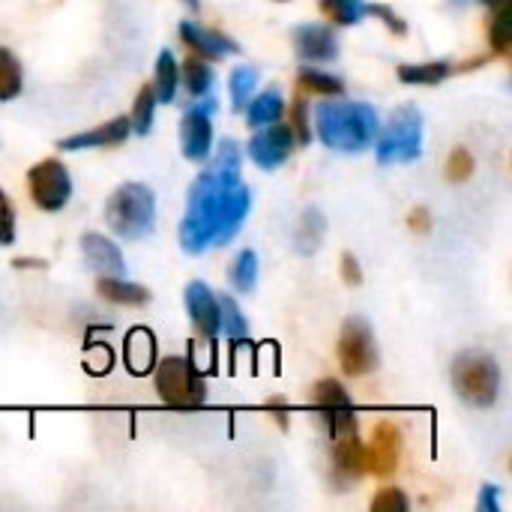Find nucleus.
Returning a JSON list of instances; mask_svg holds the SVG:
<instances>
[{"label":"nucleus","instance_id":"nucleus-20","mask_svg":"<svg viewBox=\"0 0 512 512\" xmlns=\"http://www.w3.org/2000/svg\"><path fill=\"white\" fill-rule=\"evenodd\" d=\"M156 360V342L147 330H132L126 339V363L135 375H147Z\"/></svg>","mask_w":512,"mask_h":512},{"label":"nucleus","instance_id":"nucleus-11","mask_svg":"<svg viewBox=\"0 0 512 512\" xmlns=\"http://www.w3.org/2000/svg\"><path fill=\"white\" fill-rule=\"evenodd\" d=\"M402 453V432L393 423H381L372 435V444L363 447V468L375 477H387L396 471Z\"/></svg>","mask_w":512,"mask_h":512},{"label":"nucleus","instance_id":"nucleus-28","mask_svg":"<svg viewBox=\"0 0 512 512\" xmlns=\"http://www.w3.org/2000/svg\"><path fill=\"white\" fill-rule=\"evenodd\" d=\"M321 9L339 27L357 24L366 15V3L363 0H321Z\"/></svg>","mask_w":512,"mask_h":512},{"label":"nucleus","instance_id":"nucleus-7","mask_svg":"<svg viewBox=\"0 0 512 512\" xmlns=\"http://www.w3.org/2000/svg\"><path fill=\"white\" fill-rule=\"evenodd\" d=\"M27 186H30V195L36 201V207L48 210V213H57L66 207L69 195H72V180H69V171L63 162L57 159H45L39 165H33L27 171Z\"/></svg>","mask_w":512,"mask_h":512},{"label":"nucleus","instance_id":"nucleus-37","mask_svg":"<svg viewBox=\"0 0 512 512\" xmlns=\"http://www.w3.org/2000/svg\"><path fill=\"white\" fill-rule=\"evenodd\" d=\"M366 12H369V15H378V18H381V21H384L390 30H396V36H405L408 24H405V21L396 15V12H390L387 6H381V3H369V6H366Z\"/></svg>","mask_w":512,"mask_h":512},{"label":"nucleus","instance_id":"nucleus-40","mask_svg":"<svg viewBox=\"0 0 512 512\" xmlns=\"http://www.w3.org/2000/svg\"><path fill=\"white\" fill-rule=\"evenodd\" d=\"M498 495H501L498 486H483V492H480V512H501Z\"/></svg>","mask_w":512,"mask_h":512},{"label":"nucleus","instance_id":"nucleus-13","mask_svg":"<svg viewBox=\"0 0 512 512\" xmlns=\"http://www.w3.org/2000/svg\"><path fill=\"white\" fill-rule=\"evenodd\" d=\"M186 309L195 324V330L207 339H216L219 330V300L204 282H189L186 285Z\"/></svg>","mask_w":512,"mask_h":512},{"label":"nucleus","instance_id":"nucleus-19","mask_svg":"<svg viewBox=\"0 0 512 512\" xmlns=\"http://www.w3.org/2000/svg\"><path fill=\"white\" fill-rule=\"evenodd\" d=\"M96 291H99V297H105L108 303H117V306H147L150 303L147 288H141L135 282H126L120 276H102Z\"/></svg>","mask_w":512,"mask_h":512},{"label":"nucleus","instance_id":"nucleus-24","mask_svg":"<svg viewBox=\"0 0 512 512\" xmlns=\"http://www.w3.org/2000/svg\"><path fill=\"white\" fill-rule=\"evenodd\" d=\"M321 237H324V216L318 210H306L297 225V249L303 255H312L321 246Z\"/></svg>","mask_w":512,"mask_h":512},{"label":"nucleus","instance_id":"nucleus-32","mask_svg":"<svg viewBox=\"0 0 512 512\" xmlns=\"http://www.w3.org/2000/svg\"><path fill=\"white\" fill-rule=\"evenodd\" d=\"M153 108H156V93H153V84L141 87L138 99H135V114H132V129L138 135H147L150 126H153Z\"/></svg>","mask_w":512,"mask_h":512},{"label":"nucleus","instance_id":"nucleus-8","mask_svg":"<svg viewBox=\"0 0 512 512\" xmlns=\"http://www.w3.org/2000/svg\"><path fill=\"white\" fill-rule=\"evenodd\" d=\"M339 363L345 375H366L375 372L378 366V351H375V336L372 327L360 318L345 321L342 336H339Z\"/></svg>","mask_w":512,"mask_h":512},{"label":"nucleus","instance_id":"nucleus-16","mask_svg":"<svg viewBox=\"0 0 512 512\" xmlns=\"http://www.w3.org/2000/svg\"><path fill=\"white\" fill-rule=\"evenodd\" d=\"M132 129V120L129 117H114L96 129H87V132H78V135H69L60 141V150H87V147H111V144H120L126 141Z\"/></svg>","mask_w":512,"mask_h":512},{"label":"nucleus","instance_id":"nucleus-12","mask_svg":"<svg viewBox=\"0 0 512 512\" xmlns=\"http://www.w3.org/2000/svg\"><path fill=\"white\" fill-rule=\"evenodd\" d=\"M210 111H213V102H204L189 108L183 114V126H180V147H183V156L192 159V162H204L210 156V147H213V126H210Z\"/></svg>","mask_w":512,"mask_h":512},{"label":"nucleus","instance_id":"nucleus-35","mask_svg":"<svg viewBox=\"0 0 512 512\" xmlns=\"http://www.w3.org/2000/svg\"><path fill=\"white\" fill-rule=\"evenodd\" d=\"M447 174H450V180H468L471 174H474V156L465 150V147H459V150H453V156H450V165H447Z\"/></svg>","mask_w":512,"mask_h":512},{"label":"nucleus","instance_id":"nucleus-3","mask_svg":"<svg viewBox=\"0 0 512 512\" xmlns=\"http://www.w3.org/2000/svg\"><path fill=\"white\" fill-rule=\"evenodd\" d=\"M108 228L123 240H141L156 225V198L141 183H123L105 204Z\"/></svg>","mask_w":512,"mask_h":512},{"label":"nucleus","instance_id":"nucleus-21","mask_svg":"<svg viewBox=\"0 0 512 512\" xmlns=\"http://www.w3.org/2000/svg\"><path fill=\"white\" fill-rule=\"evenodd\" d=\"M285 111V102H282V93L279 90H264L261 96H255L249 102V126H270L282 117Z\"/></svg>","mask_w":512,"mask_h":512},{"label":"nucleus","instance_id":"nucleus-30","mask_svg":"<svg viewBox=\"0 0 512 512\" xmlns=\"http://www.w3.org/2000/svg\"><path fill=\"white\" fill-rule=\"evenodd\" d=\"M300 87L303 90H312V93H321V96H339V93H345V81L342 78L327 75V72H318V69H303L300 72Z\"/></svg>","mask_w":512,"mask_h":512},{"label":"nucleus","instance_id":"nucleus-26","mask_svg":"<svg viewBox=\"0 0 512 512\" xmlns=\"http://www.w3.org/2000/svg\"><path fill=\"white\" fill-rule=\"evenodd\" d=\"M21 93V63L9 48H0V102H9Z\"/></svg>","mask_w":512,"mask_h":512},{"label":"nucleus","instance_id":"nucleus-15","mask_svg":"<svg viewBox=\"0 0 512 512\" xmlns=\"http://www.w3.org/2000/svg\"><path fill=\"white\" fill-rule=\"evenodd\" d=\"M294 45L303 60H336L339 54V39L330 27L321 24H303L294 30Z\"/></svg>","mask_w":512,"mask_h":512},{"label":"nucleus","instance_id":"nucleus-9","mask_svg":"<svg viewBox=\"0 0 512 512\" xmlns=\"http://www.w3.org/2000/svg\"><path fill=\"white\" fill-rule=\"evenodd\" d=\"M315 405L318 411L324 414L327 426H330V435H345V432H354L357 429V417H354V408H351V399L345 393V387L333 378L315 384Z\"/></svg>","mask_w":512,"mask_h":512},{"label":"nucleus","instance_id":"nucleus-45","mask_svg":"<svg viewBox=\"0 0 512 512\" xmlns=\"http://www.w3.org/2000/svg\"><path fill=\"white\" fill-rule=\"evenodd\" d=\"M459 3H462V0H459Z\"/></svg>","mask_w":512,"mask_h":512},{"label":"nucleus","instance_id":"nucleus-31","mask_svg":"<svg viewBox=\"0 0 512 512\" xmlns=\"http://www.w3.org/2000/svg\"><path fill=\"white\" fill-rule=\"evenodd\" d=\"M255 84H258V69L255 66H237L234 72H231V102H234V108H243L246 102H249V93L255 90Z\"/></svg>","mask_w":512,"mask_h":512},{"label":"nucleus","instance_id":"nucleus-18","mask_svg":"<svg viewBox=\"0 0 512 512\" xmlns=\"http://www.w3.org/2000/svg\"><path fill=\"white\" fill-rule=\"evenodd\" d=\"M180 33H183V42L198 57H213L216 60V57H225V54H237L240 51L234 39H228L225 33H213V30H207V27H201L195 21H183L180 24Z\"/></svg>","mask_w":512,"mask_h":512},{"label":"nucleus","instance_id":"nucleus-38","mask_svg":"<svg viewBox=\"0 0 512 512\" xmlns=\"http://www.w3.org/2000/svg\"><path fill=\"white\" fill-rule=\"evenodd\" d=\"M294 129H297V141L306 144L309 141V123H306V102L303 99L294 102Z\"/></svg>","mask_w":512,"mask_h":512},{"label":"nucleus","instance_id":"nucleus-25","mask_svg":"<svg viewBox=\"0 0 512 512\" xmlns=\"http://www.w3.org/2000/svg\"><path fill=\"white\" fill-rule=\"evenodd\" d=\"M219 330H225V336L234 339V342L249 336V321L243 318V312L234 303V297H222L219 300Z\"/></svg>","mask_w":512,"mask_h":512},{"label":"nucleus","instance_id":"nucleus-5","mask_svg":"<svg viewBox=\"0 0 512 512\" xmlns=\"http://www.w3.org/2000/svg\"><path fill=\"white\" fill-rule=\"evenodd\" d=\"M156 393L171 408H201L207 399L198 366L186 357H168L156 369Z\"/></svg>","mask_w":512,"mask_h":512},{"label":"nucleus","instance_id":"nucleus-33","mask_svg":"<svg viewBox=\"0 0 512 512\" xmlns=\"http://www.w3.org/2000/svg\"><path fill=\"white\" fill-rule=\"evenodd\" d=\"M507 9H510V6L495 9V24H492V30H489L492 45H495V51H501V54H510V45H512V30H510V18H507Z\"/></svg>","mask_w":512,"mask_h":512},{"label":"nucleus","instance_id":"nucleus-23","mask_svg":"<svg viewBox=\"0 0 512 512\" xmlns=\"http://www.w3.org/2000/svg\"><path fill=\"white\" fill-rule=\"evenodd\" d=\"M453 75L450 63H405L399 66V78L405 84H441Z\"/></svg>","mask_w":512,"mask_h":512},{"label":"nucleus","instance_id":"nucleus-39","mask_svg":"<svg viewBox=\"0 0 512 512\" xmlns=\"http://www.w3.org/2000/svg\"><path fill=\"white\" fill-rule=\"evenodd\" d=\"M342 279H345L348 285H360V282H363V270H360V264H357L354 255H345V258H342Z\"/></svg>","mask_w":512,"mask_h":512},{"label":"nucleus","instance_id":"nucleus-1","mask_svg":"<svg viewBox=\"0 0 512 512\" xmlns=\"http://www.w3.org/2000/svg\"><path fill=\"white\" fill-rule=\"evenodd\" d=\"M240 144L234 138L219 144L216 159L201 171L186 198V216L180 222V246L192 255L207 246H225L237 237L252 195L240 180Z\"/></svg>","mask_w":512,"mask_h":512},{"label":"nucleus","instance_id":"nucleus-27","mask_svg":"<svg viewBox=\"0 0 512 512\" xmlns=\"http://www.w3.org/2000/svg\"><path fill=\"white\" fill-rule=\"evenodd\" d=\"M258 282V255L252 249L240 252L231 264V285L240 291V294H249Z\"/></svg>","mask_w":512,"mask_h":512},{"label":"nucleus","instance_id":"nucleus-4","mask_svg":"<svg viewBox=\"0 0 512 512\" xmlns=\"http://www.w3.org/2000/svg\"><path fill=\"white\" fill-rule=\"evenodd\" d=\"M453 387L474 408H492L501 393V369L492 357L468 351L453 363Z\"/></svg>","mask_w":512,"mask_h":512},{"label":"nucleus","instance_id":"nucleus-34","mask_svg":"<svg viewBox=\"0 0 512 512\" xmlns=\"http://www.w3.org/2000/svg\"><path fill=\"white\" fill-rule=\"evenodd\" d=\"M408 498L399 492V489H381L378 498L372 501V510L375 512H408Z\"/></svg>","mask_w":512,"mask_h":512},{"label":"nucleus","instance_id":"nucleus-10","mask_svg":"<svg viewBox=\"0 0 512 512\" xmlns=\"http://www.w3.org/2000/svg\"><path fill=\"white\" fill-rule=\"evenodd\" d=\"M291 150H294V132L279 123H270V129H261L249 141V159L264 171H276L279 165H285Z\"/></svg>","mask_w":512,"mask_h":512},{"label":"nucleus","instance_id":"nucleus-29","mask_svg":"<svg viewBox=\"0 0 512 512\" xmlns=\"http://www.w3.org/2000/svg\"><path fill=\"white\" fill-rule=\"evenodd\" d=\"M183 81H186V90L192 96H204L213 87V69H210V63L207 60H198V57L186 60L183 63Z\"/></svg>","mask_w":512,"mask_h":512},{"label":"nucleus","instance_id":"nucleus-41","mask_svg":"<svg viewBox=\"0 0 512 512\" xmlns=\"http://www.w3.org/2000/svg\"><path fill=\"white\" fill-rule=\"evenodd\" d=\"M411 228H414V231H426V228H429V213H426L423 207L411 213Z\"/></svg>","mask_w":512,"mask_h":512},{"label":"nucleus","instance_id":"nucleus-36","mask_svg":"<svg viewBox=\"0 0 512 512\" xmlns=\"http://www.w3.org/2000/svg\"><path fill=\"white\" fill-rule=\"evenodd\" d=\"M12 240H15V210L0 189V246H9Z\"/></svg>","mask_w":512,"mask_h":512},{"label":"nucleus","instance_id":"nucleus-44","mask_svg":"<svg viewBox=\"0 0 512 512\" xmlns=\"http://www.w3.org/2000/svg\"><path fill=\"white\" fill-rule=\"evenodd\" d=\"M189 3H192V6H195V3H198V0H189Z\"/></svg>","mask_w":512,"mask_h":512},{"label":"nucleus","instance_id":"nucleus-6","mask_svg":"<svg viewBox=\"0 0 512 512\" xmlns=\"http://www.w3.org/2000/svg\"><path fill=\"white\" fill-rule=\"evenodd\" d=\"M423 150V117L414 105H402L393 111L387 129L378 138V162H414Z\"/></svg>","mask_w":512,"mask_h":512},{"label":"nucleus","instance_id":"nucleus-14","mask_svg":"<svg viewBox=\"0 0 512 512\" xmlns=\"http://www.w3.org/2000/svg\"><path fill=\"white\" fill-rule=\"evenodd\" d=\"M333 483L336 486H348L354 480H360L366 474L363 468V441L354 432H345V435H336L333 438Z\"/></svg>","mask_w":512,"mask_h":512},{"label":"nucleus","instance_id":"nucleus-17","mask_svg":"<svg viewBox=\"0 0 512 512\" xmlns=\"http://www.w3.org/2000/svg\"><path fill=\"white\" fill-rule=\"evenodd\" d=\"M81 252H84V261L102 276H123L126 273V261H123L120 249L102 234H84Z\"/></svg>","mask_w":512,"mask_h":512},{"label":"nucleus","instance_id":"nucleus-2","mask_svg":"<svg viewBox=\"0 0 512 512\" xmlns=\"http://www.w3.org/2000/svg\"><path fill=\"white\" fill-rule=\"evenodd\" d=\"M315 129L330 150L360 153L378 138V114L372 105L363 102L321 105L315 114Z\"/></svg>","mask_w":512,"mask_h":512},{"label":"nucleus","instance_id":"nucleus-42","mask_svg":"<svg viewBox=\"0 0 512 512\" xmlns=\"http://www.w3.org/2000/svg\"><path fill=\"white\" fill-rule=\"evenodd\" d=\"M486 6H492V9H504L507 6V0H483Z\"/></svg>","mask_w":512,"mask_h":512},{"label":"nucleus","instance_id":"nucleus-43","mask_svg":"<svg viewBox=\"0 0 512 512\" xmlns=\"http://www.w3.org/2000/svg\"><path fill=\"white\" fill-rule=\"evenodd\" d=\"M15 267H45L42 261H18Z\"/></svg>","mask_w":512,"mask_h":512},{"label":"nucleus","instance_id":"nucleus-22","mask_svg":"<svg viewBox=\"0 0 512 512\" xmlns=\"http://www.w3.org/2000/svg\"><path fill=\"white\" fill-rule=\"evenodd\" d=\"M177 84H180V69H177V60L171 51H162L159 54V63H156V81H153V93L159 102H171L177 96Z\"/></svg>","mask_w":512,"mask_h":512}]
</instances>
